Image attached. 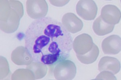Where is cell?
<instances>
[{
	"label": "cell",
	"instance_id": "1",
	"mask_svg": "<svg viewBox=\"0 0 121 80\" xmlns=\"http://www.w3.org/2000/svg\"><path fill=\"white\" fill-rule=\"evenodd\" d=\"M25 47L33 61L55 65L69 57L73 38L62 23L50 17L31 23L25 36Z\"/></svg>",
	"mask_w": 121,
	"mask_h": 80
},
{
	"label": "cell",
	"instance_id": "2",
	"mask_svg": "<svg viewBox=\"0 0 121 80\" xmlns=\"http://www.w3.org/2000/svg\"><path fill=\"white\" fill-rule=\"evenodd\" d=\"M53 73L56 80H72L76 75V66L71 60H65L55 65Z\"/></svg>",
	"mask_w": 121,
	"mask_h": 80
},
{
	"label": "cell",
	"instance_id": "3",
	"mask_svg": "<svg viewBox=\"0 0 121 80\" xmlns=\"http://www.w3.org/2000/svg\"><path fill=\"white\" fill-rule=\"evenodd\" d=\"M98 7L92 0H80L76 6L77 14L85 20L91 21L95 19L98 12Z\"/></svg>",
	"mask_w": 121,
	"mask_h": 80
},
{
	"label": "cell",
	"instance_id": "4",
	"mask_svg": "<svg viewBox=\"0 0 121 80\" xmlns=\"http://www.w3.org/2000/svg\"><path fill=\"white\" fill-rule=\"evenodd\" d=\"M26 8L28 16L36 19L46 16L48 12V5L44 0H28L26 2Z\"/></svg>",
	"mask_w": 121,
	"mask_h": 80
},
{
	"label": "cell",
	"instance_id": "5",
	"mask_svg": "<svg viewBox=\"0 0 121 80\" xmlns=\"http://www.w3.org/2000/svg\"><path fill=\"white\" fill-rule=\"evenodd\" d=\"M94 43L90 35L82 34L75 38L73 43V48L76 55H84L92 50Z\"/></svg>",
	"mask_w": 121,
	"mask_h": 80
},
{
	"label": "cell",
	"instance_id": "6",
	"mask_svg": "<svg viewBox=\"0 0 121 80\" xmlns=\"http://www.w3.org/2000/svg\"><path fill=\"white\" fill-rule=\"evenodd\" d=\"M101 17L105 23L115 25L119 23L121 13L120 9L113 5L104 6L101 11Z\"/></svg>",
	"mask_w": 121,
	"mask_h": 80
},
{
	"label": "cell",
	"instance_id": "7",
	"mask_svg": "<svg viewBox=\"0 0 121 80\" xmlns=\"http://www.w3.org/2000/svg\"><path fill=\"white\" fill-rule=\"evenodd\" d=\"M101 48L105 54L115 55L121 51V38L117 35H112L103 40Z\"/></svg>",
	"mask_w": 121,
	"mask_h": 80
},
{
	"label": "cell",
	"instance_id": "8",
	"mask_svg": "<svg viewBox=\"0 0 121 80\" xmlns=\"http://www.w3.org/2000/svg\"><path fill=\"white\" fill-rule=\"evenodd\" d=\"M61 22L67 30L72 34L79 32L83 27L82 21L72 13H65L62 17Z\"/></svg>",
	"mask_w": 121,
	"mask_h": 80
},
{
	"label": "cell",
	"instance_id": "9",
	"mask_svg": "<svg viewBox=\"0 0 121 80\" xmlns=\"http://www.w3.org/2000/svg\"><path fill=\"white\" fill-rule=\"evenodd\" d=\"M121 64L119 60L113 57L104 56L101 58L98 64L99 72L108 71L115 75L119 72Z\"/></svg>",
	"mask_w": 121,
	"mask_h": 80
},
{
	"label": "cell",
	"instance_id": "10",
	"mask_svg": "<svg viewBox=\"0 0 121 80\" xmlns=\"http://www.w3.org/2000/svg\"><path fill=\"white\" fill-rule=\"evenodd\" d=\"M17 47L12 52L11 59L17 65H28L31 64L33 60L26 48L23 46Z\"/></svg>",
	"mask_w": 121,
	"mask_h": 80
},
{
	"label": "cell",
	"instance_id": "11",
	"mask_svg": "<svg viewBox=\"0 0 121 80\" xmlns=\"http://www.w3.org/2000/svg\"><path fill=\"white\" fill-rule=\"evenodd\" d=\"M115 25L105 23L101 19L100 16L96 19L93 23V31L98 36H104L111 33L113 30Z\"/></svg>",
	"mask_w": 121,
	"mask_h": 80
},
{
	"label": "cell",
	"instance_id": "12",
	"mask_svg": "<svg viewBox=\"0 0 121 80\" xmlns=\"http://www.w3.org/2000/svg\"><path fill=\"white\" fill-rule=\"evenodd\" d=\"M99 54L98 46L94 43L93 47L90 51L84 55H76L79 61L84 64H90L96 61Z\"/></svg>",
	"mask_w": 121,
	"mask_h": 80
},
{
	"label": "cell",
	"instance_id": "13",
	"mask_svg": "<svg viewBox=\"0 0 121 80\" xmlns=\"http://www.w3.org/2000/svg\"><path fill=\"white\" fill-rule=\"evenodd\" d=\"M27 68L33 72L35 79L42 78L46 76L47 72L46 65L38 62L33 61L31 65L28 66Z\"/></svg>",
	"mask_w": 121,
	"mask_h": 80
},
{
	"label": "cell",
	"instance_id": "14",
	"mask_svg": "<svg viewBox=\"0 0 121 80\" xmlns=\"http://www.w3.org/2000/svg\"><path fill=\"white\" fill-rule=\"evenodd\" d=\"M94 80H116L114 75L108 71H102Z\"/></svg>",
	"mask_w": 121,
	"mask_h": 80
},
{
	"label": "cell",
	"instance_id": "15",
	"mask_svg": "<svg viewBox=\"0 0 121 80\" xmlns=\"http://www.w3.org/2000/svg\"><path fill=\"white\" fill-rule=\"evenodd\" d=\"M49 1L53 5L57 7L63 6L69 2V0H60V2L57 3L55 0H49Z\"/></svg>",
	"mask_w": 121,
	"mask_h": 80
}]
</instances>
